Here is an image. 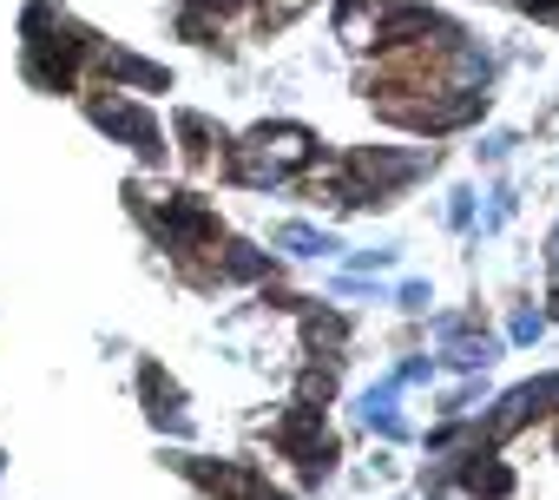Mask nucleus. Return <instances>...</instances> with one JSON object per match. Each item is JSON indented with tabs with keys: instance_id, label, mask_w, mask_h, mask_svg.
Segmentation results:
<instances>
[{
	"instance_id": "dca6fc26",
	"label": "nucleus",
	"mask_w": 559,
	"mask_h": 500,
	"mask_svg": "<svg viewBox=\"0 0 559 500\" xmlns=\"http://www.w3.org/2000/svg\"><path fill=\"white\" fill-rule=\"evenodd\" d=\"M304 336H310V349H323V356H336V349L349 343V323H343L336 310H304Z\"/></svg>"
},
{
	"instance_id": "0eeeda50",
	"label": "nucleus",
	"mask_w": 559,
	"mask_h": 500,
	"mask_svg": "<svg viewBox=\"0 0 559 500\" xmlns=\"http://www.w3.org/2000/svg\"><path fill=\"white\" fill-rule=\"evenodd\" d=\"M454 487H461L467 500H507V493H513V467H507L487 441H474L467 454H454Z\"/></svg>"
},
{
	"instance_id": "6ab92c4d",
	"label": "nucleus",
	"mask_w": 559,
	"mask_h": 500,
	"mask_svg": "<svg viewBox=\"0 0 559 500\" xmlns=\"http://www.w3.org/2000/svg\"><path fill=\"white\" fill-rule=\"evenodd\" d=\"M546 323H552V317L526 303V310H513V323H507V343H539V336H546Z\"/></svg>"
},
{
	"instance_id": "9d476101",
	"label": "nucleus",
	"mask_w": 559,
	"mask_h": 500,
	"mask_svg": "<svg viewBox=\"0 0 559 500\" xmlns=\"http://www.w3.org/2000/svg\"><path fill=\"white\" fill-rule=\"evenodd\" d=\"M139 389H145V408H152V421L165 428V434H191V415H185V389L158 369V362H145L139 369Z\"/></svg>"
},
{
	"instance_id": "4be33fe9",
	"label": "nucleus",
	"mask_w": 559,
	"mask_h": 500,
	"mask_svg": "<svg viewBox=\"0 0 559 500\" xmlns=\"http://www.w3.org/2000/svg\"><path fill=\"white\" fill-rule=\"evenodd\" d=\"M395 303H402V310H408V317H421V310H428V303H435V290H428V284H421V277H415V284H402V290H395Z\"/></svg>"
},
{
	"instance_id": "aec40b11",
	"label": "nucleus",
	"mask_w": 559,
	"mask_h": 500,
	"mask_svg": "<svg viewBox=\"0 0 559 500\" xmlns=\"http://www.w3.org/2000/svg\"><path fill=\"white\" fill-rule=\"evenodd\" d=\"M428 330H435V343H454V336H467V330H480V323H474V317H461V310H441Z\"/></svg>"
},
{
	"instance_id": "5701e85b",
	"label": "nucleus",
	"mask_w": 559,
	"mask_h": 500,
	"mask_svg": "<svg viewBox=\"0 0 559 500\" xmlns=\"http://www.w3.org/2000/svg\"><path fill=\"white\" fill-rule=\"evenodd\" d=\"M395 382H402V389H415V382H435V356H408V362L395 369Z\"/></svg>"
},
{
	"instance_id": "9b49d317",
	"label": "nucleus",
	"mask_w": 559,
	"mask_h": 500,
	"mask_svg": "<svg viewBox=\"0 0 559 500\" xmlns=\"http://www.w3.org/2000/svg\"><path fill=\"white\" fill-rule=\"evenodd\" d=\"M276 277V258L257 243H217V284H270Z\"/></svg>"
},
{
	"instance_id": "7ed1b4c3",
	"label": "nucleus",
	"mask_w": 559,
	"mask_h": 500,
	"mask_svg": "<svg viewBox=\"0 0 559 500\" xmlns=\"http://www.w3.org/2000/svg\"><path fill=\"white\" fill-rule=\"evenodd\" d=\"M270 441L304 467V480H310V487H317V480H330V467H336V454H343V448H336V434H330V421H323V408H304V402H297V408H284V415L270 421Z\"/></svg>"
},
{
	"instance_id": "39448f33",
	"label": "nucleus",
	"mask_w": 559,
	"mask_h": 500,
	"mask_svg": "<svg viewBox=\"0 0 559 500\" xmlns=\"http://www.w3.org/2000/svg\"><path fill=\"white\" fill-rule=\"evenodd\" d=\"M158 237H165V250H171V258H198L204 243H217V211H211L198 191H165Z\"/></svg>"
},
{
	"instance_id": "423d86ee",
	"label": "nucleus",
	"mask_w": 559,
	"mask_h": 500,
	"mask_svg": "<svg viewBox=\"0 0 559 500\" xmlns=\"http://www.w3.org/2000/svg\"><path fill=\"white\" fill-rule=\"evenodd\" d=\"M86 112H93V126H99V132L126 139V145H132L139 158H152V165L165 158V126H158V119H152V112H145V106H139L132 93H119V99H93Z\"/></svg>"
},
{
	"instance_id": "ddd939ff",
	"label": "nucleus",
	"mask_w": 559,
	"mask_h": 500,
	"mask_svg": "<svg viewBox=\"0 0 559 500\" xmlns=\"http://www.w3.org/2000/svg\"><path fill=\"white\" fill-rule=\"evenodd\" d=\"M395 395H402V382L389 376V382H376V389H362V421L382 434V441H408V421L395 415Z\"/></svg>"
},
{
	"instance_id": "f8f14e48",
	"label": "nucleus",
	"mask_w": 559,
	"mask_h": 500,
	"mask_svg": "<svg viewBox=\"0 0 559 500\" xmlns=\"http://www.w3.org/2000/svg\"><path fill=\"white\" fill-rule=\"evenodd\" d=\"M507 343L500 336H487V330H467V336H454V343H441V362L454 369V376H480L493 356H500Z\"/></svg>"
},
{
	"instance_id": "1a4fd4ad",
	"label": "nucleus",
	"mask_w": 559,
	"mask_h": 500,
	"mask_svg": "<svg viewBox=\"0 0 559 500\" xmlns=\"http://www.w3.org/2000/svg\"><path fill=\"white\" fill-rule=\"evenodd\" d=\"M93 60H99V73L112 80V93H165V86H171L165 67H152V60H139V53H126V47H93Z\"/></svg>"
},
{
	"instance_id": "bb28decb",
	"label": "nucleus",
	"mask_w": 559,
	"mask_h": 500,
	"mask_svg": "<svg viewBox=\"0 0 559 500\" xmlns=\"http://www.w3.org/2000/svg\"><path fill=\"white\" fill-rule=\"evenodd\" d=\"M546 317L559 323V277H552V297H546Z\"/></svg>"
},
{
	"instance_id": "2eb2a0df",
	"label": "nucleus",
	"mask_w": 559,
	"mask_h": 500,
	"mask_svg": "<svg viewBox=\"0 0 559 500\" xmlns=\"http://www.w3.org/2000/svg\"><path fill=\"white\" fill-rule=\"evenodd\" d=\"M336 382H343L336 356H330V362H323V356H310V362L297 369V402H304V408H323V402L336 395Z\"/></svg>"
},
{
	"instance_id": "393cba45",
	"label": "nucleus",
	"mask_w": 559,
	"mask_h": 500,
	"mask_svg": "<svg viewBox=\"0 0 559 500\" xmlns=\"http://www.w3.org/2000/svg\"><path fill=\"white\" fill-rule=\"evenodd\" d=\"M395 264V250L382 243V250H356V271H389Z\"/></svg>"
},
{
	"instance_id": "f03ea898",
	"label": "nucleus",
	"mask_w": 559,
	"mask_h": 500,
	"mask_svg": "<svg viewBox=\"0 0 559 500\" xmlns=\"http://www.w3.org/2000/svg\"><path fill=\"white\" fill-rule=\"evenodd\" d=\"M80 60H93V34L73 27L60 8L40 0V8L27 14V80L47 86V93H60V86L80 80Z\"/></svg>"
},
{
	"instance_id": "6e6552de",
	"label": "nucleus",
	"mask_w": 559,
	"mask_h": 500,
	"mask_svg": "<svg viewBox=\"0 0 559 500\" xmlns=\"http://www.w3.org/2000/svg\"><path fill=\"white\" fill-rule=\"evenodd\" d=\"M389 14H395V0H336V40L349 53H376Z\"/></svg>"
},
{
	"instance_id": "f257e3e1",
	"label": "nucleus",
	"mask_w": 559,
	"mask_h": 500,
	"mask_svg": "<svg viewBox=\"0 0 559 500\" xmlns=\"http://www.w3.org/2000/svg\"><path fill=\"white\" fill-rule=\"evenodd\" d=\"M317 165V132L297 126V119H276V126H257L250 139H237L224 152V171L250 191H276V184H290Z\"/></svg>"
},
{
	"instance_id": "a211bd4d",
	"label": "nucleus",
	"mask_w": 559,
	"mask_h": 500,
	"mask_svg": "<svg viewBox=\"0 0 559 500\" xmlns=\"http://www.w3.org/2000/svg\"><path fill=\"white\" fill-rule=\"evenodd\" d=\"M520 395H526V408H533V421H539V415H559V369H546V376H533V382H520Z\"/></svg>"
},
{
	"instance_id": "412c9836",
	"label": "nucleus",
	"mask_w": 559,
	"mask_h": 500,
	"mask_svg": "<svg viewBox=\"0 0 559 500\" xmlns=\"http://www.w3.org/2000/svg\"><path fill=\"white\" fill-rule=\"evenodd\" d=\"M448 230H474V191H448Z\"/></svg>"
},
{
	"instance_id": "4468645a",
	"label": "nucleus",
	"mask_w": 559,
	"mask_h": 500,
	"mask_svg": "<svg viewBox=\"0 0 559 500\" xmlns=\"http://www.w3.org/2000/svg\"><path fill=\"white\" fill-rule=\"evenodd\" d=\"M276 250H284V258H336V237L330 230H317V224H276V237H270Z\"/></svg>"
},
{
	"instance_id": "b1692460",
	"label": "nucleus",
	"mask_w": 559,
	"mask_h": 500,
	"mask_svg": "<svg viewBox=\"0 0 559 500\" xmlns=\"http://www.w3.org/2000/svg\"><path fill=\"white\" fill-rule=\"evenodd\" d=\"M474 152H480V158H487V165H500V158H507V152H513V132H487V139H480V145H474Z\"/></svg>"
},
{
	"instance_id": "a878e982",
	"label": "nucleus",
	"mask_w": 559,
	"mask_h": 500,
	"mask_svg": "<svg viewBox=\"0 0 559 500\" xmlns=\"http://www.w3.org/2000/svg\"><path fill=\"white\" fill-rule=\"evenodd\" d=\"M546 271L559 277V224H552V237H546Z\"/></svg>"
},
{
	"instance_id": "f3484780",
	"label": "nucleus",
	"mask_w": 559,
	"mask_h": 500,
	"mask_svg": "<svg viewBox=\"0 0 559 500\" xmlns=\"http://www.w3.org/2000/svg\"><path fill=\"white\" fill-rule=\"evenodd\" d=\"M171 126H178V139H185V158H211V145H217V126H211L204 112H178Z\"/></svg>"
},
{
	"instance_id": "20e7f679",
	"label": "nucleus",
	"mask_w": 559,
	"mask_h": 500,
	"mask_svg": "<svg viewBox=\"0 0 559 500\" xmlns=\"http://www.w3.org/2000/svg\"><path fill=\"white\" fill-rule=\"evenodd\" d=\"M343 165L376 191V204H395V191H408V184L435 165V152H389V145H362V152H349Z\"/></svg>"
}]
</instances>
